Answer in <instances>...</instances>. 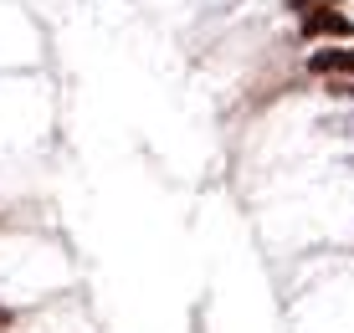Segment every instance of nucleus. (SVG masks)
<instances>
[{"label":"nucleus","mask_w":354,"mask_h":333,"mask_svg":"<svg viewBox=\"0 0 354 333\" xmlns=\"http://www.w3.org/2000/svg\"><path fill=\"white\" fill-rule=\"evenodd\" d=\"M303 41H324V36H339V41H349L354 36V21L349 16H339L334 6H319V10H308V16H303Z\"/></svg>","instance_id":"f257e3e1"},{"label":"nucleus","mask_w":354,"mask_h":333,"mask_svg":"<svg viewBox=\"0 0 354 333\" xmlns=\"http://www.w3.org/2000/svg\"><path fill=\"white\" fill-rule=\"evenodd\" d=\"M319 6H339V0H288V10H303V16H308V10H319Z\"/></svg>","instance_id":"7ed1b4c3"},{"label":"nucleus","mask_w":354,"mask_h":333,"mask_svg":"<svg viewBox=\"0 0 354 333\" xmlns=\"http://www.w3.org/2000/svg\"><path fill=\"white\" fill-rule=\"evenodd\" d=\"M308 67L319 72V77H354V52L349 46H324V52L308 57Z\"/></svg>","instance_id":"f03ea898"},{"label":"nucleus","mask_w":354,"mask_h":333,"mask_svg":"<svg viewBox=\"0 0 354 333\" xmlns=\"http://www.w3.org/2000/svg\"><path fill=\"white\" fill-rule=\"evenodd\" d=\"M0 328H10V313H6V307H0Z\"/></svg>","instance_id":"20e7f679"}]
</instances>
